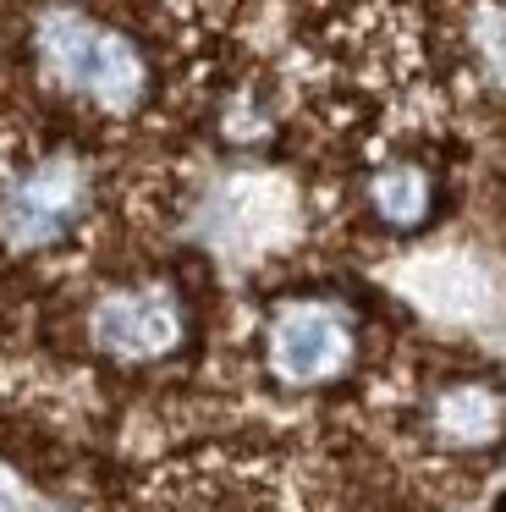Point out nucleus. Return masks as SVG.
I'll return each mask as SVG.
<instances>
[{"instance_id": "1", "label": "nucleus", "mask_w": 506, "mask_h": 512, "mask_svg": "<svg viewBox=\"0 0 506 512\" xmlns=\"http://www.w3.org/2000/svg\"><path fill=\"white\" fill-rule=\"evenodd\" d=\"M33 39H39V61L50 67V78L83 94V100H94L99 111L132 116L149 94V61L138 56V45L116 28L94 23V17L44 12Z\"/></svg>"}, {"instance_id": "2", "label": "nucleus", "mask_w": 506, "mask_h": 512, "mask_svg": "<svg viewBox=\"0 0 506 512\" xmlns=\"http://www.w3.org/2000/svg\"><path fill=\"white\" fill-rule=\"evenodd\" d=\"M88 210V166L77 155H44L0 193V243L11 254L55 248Z\"/></svg>"}, {"instance_id": "3", "label": "nucleus", "mask_w": 506, "mask_h": 512, "mask_svg": "<svg viewBox=\"0 0 506 512\" xmlns=\"http://www.w3.org/2000/svg\"><path fill=\"white\" fill-rule=\"evenodd\" d=\"M352 364V320L330 303H286L270 320V369L286 386H319Z\"/></svg>"}, {"instance_id": "4", "label": "nucleus", "mask_w": 506, "mask_h": 512, "mask_svg": "<svg viewBox=\"0 0 506 512\" xmlns=\"http://www.w3.org/2000/svg\"><path fill=\"white\" fill-rule=\"evenodd\" d=\"M94 342L116 358H160L182 342V303L165 287H121L94 303Z\"/></svg>"}, {"instance_id": "5", "label": "nucleus", "mask_w": 506, "mask_h": 512, "mask_svg": "<svg viewBox=\"0 0 506 512\" xmlns=\"http://www.w3.org/2000/svg\"><path fill=\"white\" fill-rule=\"evenodd\" d=\"M429 424H435V435L446 446L473 452V446H490L506 430V397L495 386H484V380H457V386H446L435 397Z\"/></svg>"}, {"instance_id": "6", "label": "nucleus", "mask_w": 506, "mask_h": 512, "mask_svg": "<svg viewBox=\"0 0 506 512\" xmlns=\"http://www.w3.org/2000/svg\"><path fill=\"white\" fill-rule=\"evenodd\" d=\"M369 204L385 226L413 232V226H424L429 210H435V182H429L424 166H385V171H374V182H369Z\"/></svg>"}, {"instance_id": "7", "label": "nucleus", "mask_w": 506, "mask_h": 512, "mask_svg": "<svg viewBox=\"0 0 506 512\" xmlns=\"http://www.w3.org/2000/svg\"><path fill=\"white\" fill-rule=\"evenodd\" d=\"M473 56L490 72V83L506 89V12H495V6L473 12Z\"/></svg>"}, {"instance_id": "8", "label": "nucleus", "mask_w": 506, "mask_h": 512, "mask_svg": "<svg viewBox=\"0 0 506 512\" xmlns=\"http://www.w3.org/2000/svg\"><path fill=\"white\" fill-rule=\"evenodd\" d=\"M0 512H55L50 501H39V496H28V490H17V485H6L0 479Z\"/></svg>"}]
</instances>
